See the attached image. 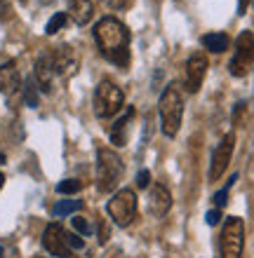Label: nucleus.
Here are the masks:
<instances>
[{
    "label": "nucleus",
    "instance_id": "obj_1",
    "mask_svg": "<svg viewBox=\"0 0 254 258\" xmlns=\"http://www.w3.org/2000/svg\"><path fill=\"white\" fill-rule=\"evenodd\" d=\"M94 40L101 54L116 66L130 63V31L116 17H106L94 26Z\"/></svg>",
    "mask_w": 254,
    "mask_h": 258
},
{
    "label": "nucleus",
    "instance_id": "obj_2",
    "mask_svg": "<svg viewBox=\"0 0 254 258\" xmlns=\"http://www.w3.org/2000/svg\"><path fill=\"white\" fill-rule=\"evenodd\" d=\"M123 160L113 148H99L96 150V185L101 192L116 190L120 178H123Z\"/></svg>",
    "mask_w": 254,
    "mask_h": 258
},
{
    "label": "nucleus",
    "instance_id": "obj_3",
    "mask_svg": "<svg viewBox=\"0 0 254 258\" xmlns=\"http://www.w3.org/2000/svg\"><path fill=\"white\" fill-rule=\"evenodd\" d=\"M181 117H184L181 92H179L177 85H170L160 96V127H163V134L174 139L179 134V127H181Z\"/></svg>",
    "mask_w": 254,
    "mask_h": 258
},
{
    "label": "nucleus",
    "instance_id": "obj_4",
    "mask_svg": "<svg viewBox=\"0 0 254 258\" xmlns=\"http://www.w3.org/2000/svg\"><path fill=\"white\" fill-rule=\"evenodd\" d=\"M125 106V94L123 89L113 85L111 80H101L94 89V113L96 117H113L118 110Z\"/></svg>",
    "mask_w": 254,
    "mask_h": 258
},
{
    "label": "nucleus",
    "instance_id": "obj_5",
    "mask_svg": "<svg viewBox=\"0 0 254 258\" xmlns=\"http://www.w3.org/2000/svg\"><path fill=\"white\" fill-rule=\"evenodd\" d=\"M221 258H242L245 249V223L238 216H228L221 228Z\"/></svg>",
    "mask_w": 254,
    "mask_h": 258
},
{
    "label": "nucleus",
    "instance_id": "obj_6",
    "mask_svg": "<svg viewBox=\"0 0 254 258\" xmlns=\"http://www.w3.org/2000/svg\"><path fill=\"white\" fill-rule=\"evenodd\" d=\"M252 63H254V33L252 31H242L238 35V40H235V52L231 63H228V71H231L233 78H242V75H247Z\"/></svg>",
    "mask_w": 254,
    "mask_h": 258
},
{
    "label": "nucleus",
    "instance_id": "obj_7",
    "mask_svg": "<svg viewBox=\"0 0 254 258\" xmlns=\"http://www.w3.org/2000/svg\"><path fill=\"white\" fill-rule=\"evenodd\" d=\"M109 216L116 221L118 225H130L137 216V195L130 188L118 190L116 195L109 200Z\"/></svg>",
    "mask_w": 254,
    "mask_h": 258
},
{
    "label": "nucleus",
    "instance_id": "obj_8",
    "mask_svg": "<svg viewBox=\"0 0 254 258\" xmlns=\"http://www.w3.org/2000/svg\"><path fill=\"white\" fill-rule=\"evenodd\" d=\"M233 148H235V134L228 132V134L219 141V146L214 148L212 164H210V181H219V178L224 176V171L228 169L231 157H233Z\"/></svg>",
    "mask_w": 254,
    "mask_h": 258
},
{
    "label": "nucleus",
    "instance_id": "obj_9",
    "mask_svg": "<svg viewBox=\"0 0 254 258\" xmlns=\"http://www.w3.org/2000/svg\"><path fill=\"white\" fill-rule=\"evenodd\" d=\"M42 246L57 258L71 256V249L66 244V232H64V228L59 223H49L45 228V232H42Z\"/></svg>",
    "mask_w": 254,
    "mask_h": 258
},
{
    "label": "nucleus",
    "instance_id": "obj_10",
    "mask_svg": "<svg viewBox=\"0 0 254 258\" xmlns=\"http://www.w3.org/2000/svg\"><path fill=\"white\" fill-rule=\"evenodd\" d=\"M49 59H52L55 73H59L62 78H71V75L78 71V54L71 45H59V47L49 54Z\"/></svg>",
    "mask_w": 254,
    "mask_h": 258
},
{
    "label": "nucleus",
    "instance_id": "obj_11",
    "mask_svg": "<svg viewBox=\"0 0 254 258\" xmlns=\"http://www.w3.org/2000/svg\"><path fill=\"white\" fill-rule=\"evenodd\" d=\"M205 75H207V56L198 52V54H193L186 61V80H184L186 92L195 94L200 85H202V80H205Z\"/></svg>",
    "mask_w": 254,
    "mask_h": 258
},
{
    "label": "nucleus",
    "instance_id": "obj_12",
    "mask_svg": "<svg viewBox=\"0 0 254 258\" xmlns=\"http://www.w3.org/2000/svg\"><path fill=\"white\" fill-rule=\"evenodd\" d=\"M170 207H172L170 190H167L163 183L153 185L151 195H148V209H151V214H153V216H158V218H163L167 211H170Z\"/></svg>",
    "mask_w": 254,
    "mask_h": 258
},
{
    "label": "nucleus",
    "instance_id": "obj_13",
    "mask_svg": "<svg viewBox=\"0 0 254 258\" xmlns=\"http://www.w3.org/2000/svg\"><path fill=\"white\" fill-rule=\"evenodd\" d=\"M52 80H55V68H52V59L49 56H40L35 61V82L40 85L42 92L52 89Z\"/></svg>",
    "mask_w": 254,
    "mask_h": 258
},
{
    "label": "nucleus",
    "instance_id": "obj_14",
    "mask_svg": "<svg viewBox=\"0 0 254 258\" xmlns=\"http://www.w3.org/2000/svg\"><path fill=\"white\" fill-rule=\"evenodd\" d=\"M69 14H71V19L76 21L78 26H85V24L92 19L94 7H92L89 0H69Z\"/></svg>",
    "mask_w": 254,
    "mask_h": 258
},
{
    "label": "nucleus",
    "instance_id": "obj_15",
    "mask_svg": "<svg viewBox=\"0 0 254 258\" xmlns=\"http://www.w3.org/2000/svg\"><path fill=\"white\" fill-rule=\"evenodd\" d=\"M132 117H134V108H127V115L120 117L113 129H111V141L116 143V146H125L127 143V129H130V122Z\"/></svg>",
    "mask_w": 254,
    "mask_h": 258
},
{
    "label": "nucleus",
    "instance_id": "obj_16",
    "mask_svg": "<svg viewBox=\"0 0 254 258\" xmlns=\"http://www.w3.org/2000/svg\"><path fill=\"white\" fill-rule=\"evenodd\" d=\"M19 87V73H17V68H14L12 61H7L5 66L0 68V92H14V89Z\"/></svg>",
    "mask_w": 254,
    "mask_h": 258
},
{
    "label": "nucleus",
    "instance_id": "obj_17",
    "mask_svg": "<svg viewBox=\"0 0 254 258\" xmlns=\"http://www.w3.org/2000/svg\"><path fill=\"white\" fill-rule=\"evenodd\" d=\"M202 47L221 54V52H226V49L231 47V38H228L226 33H219V31H217V33H205L202 35Z\"/></svg>",
    "mask_w": 254,
    "mask_h": 258
},
{
    "label": "nucleus",
    "instance_id": "obj_18",
    "mask_svg": "<svg viewBox=\"0 0 254 258\" xmlns=\"http://www.w3.org/2000/svg\"><path fill=\"white\" fill-rule=\"evenodd\" d=\"M80 207H83V202H80V200H62V202H57L55 207H52V214H55L57 218H59V216H69V214H76Z\"/></svg>",
    "mask_w": 254,
    "mask_h": 258
},
{
    "label": "nucleus",
    "instance_id": "obj_19",
    "mask_svg": "<svg viewBox=\"0 0 254 258\" xmlns=\"http://www.w3.org/2000/svg\"><path fill=\"white\" fill-rule=\"evenodd\" d=\"M38 89L40 87H35V80H24V101H26L28 108H38Z\"/></svg>",
    "mask_w": 254,
    "mask_h": 258
},
{
    "label": "nucleus",
    "instance_id": "obj_20",
    "mask_svg": "<svg viewBox=\"0 0 254 258\" xmlns=\"http://www.w3.org/2000/svg\"><path fill=\"white\" fill-rule=\"evenodd\" d=\"M235 181H238V174H233V176L228 178L226 185H224V188H221V190L212 197V200H214V207H217V209H224V207H226V202H228V190L233 188Z\"/></svg>",
    "mask_w": 254,
    "mask_h": 258
},
{
    "label": "nucleus",
    "instance_id": "obj_21",
    "mask_svg": "<svg viewBox=\"0 0 254 258\" xmlns=\"http://www.w3.org/2000/svg\"><path fill=\"white\" fill-rule=\"evenodd\" d=\"M66 19H69V17H66V12H57L55 17L47 21V26H45V33H47V35H55L59 28H64Z\"/></svg>",
    "mask_w": 254,
    "mask_h": 258
},
{
    "label": "nucleus",
    "instance_id": "obj_22",
    "mask_svg": "<svg viewBox=\"0 0 254 258\" xmlns=\"http://www.w3.org/2000/svg\"><path fill=\"white\" fill-rule=\"evenodd\" d=\"M83 188V183L78 181V178H66V181H62V183L57 185V192H62V195H73V192H78Z\"/></svg>",
    "mask_w": 254,
    "mask_h": 258
},
{
    "label": "nucleus",
    "instance_id": "obj_23",
    "mask_svg": "<svg viewBox=\"0 0 254 258\" xmlns=\"http://www.w3.org/2000/svg\"><path fill=\"white\" fill-rule=\"evenodd\" d=\"M71 223H73V228H76L80 235H89V232H92V225H89L83 216H76L73 221H71Z\"/></svg>",
    "mask_w": 254,
    "mask_h": 258
},
{
    "label": "nucleus",
    "instance_id": "obj_24",
    "mask_svg": "<svg viewBox=\"0 0 254 258\" xmlns=\"http://www.w3.org/2000/svg\"><path fill=\"white\" fill-rule=\"evenodd\" d=\"M137 185L141 188V190H144V188H148V185H151V171H148V169L139 171V174H137Z\"/></svg>",
    "mask_w": 254,
    "mask_h": 258
},
{
    "label": "nucleus",
    "instance_id": "obj_25",
    "mask_svg": "<svg viewBox=\"0 0 254 258\" xmlns=\"http://www.w3.org/2000/svg\"><path fill=\"white\" fill-rule=\"evenodd\" d=\"M66 244H69V249H83L85 242L78 235H66Z\"/></svg>",
    "mask_w": 254,
    "mask_h": 258
},
{
    "label": "nucleus",
    "instance_id": "obj_26",
    "mask_svg": "<svg viewBox=\"0 0 254 258\" xmlns=\"http://www.w3.org/2000/svg\"><path fill=\"white\" fill-rule=\"evenodd\" d=\"M109 235H111L109 225L101 221V223H99V242H101V244H106V242H109Z\"/></svg>",
    "mask_w": 254,
    "mask_h": 258
},
{
    "label": "nucleus",
    "instance_id": "obj_27",
    "mask_svg": "<svg viewBox=\"0 0 254 258\" xmlns=\"http://www.w3.org/2000/svg\"><path fill=\"white\" fill-rule=\"evenodd\" d=\"M219 218H221V209L207 211V223H210V225H217V223H219Z\"/></svg>",
    "mask_w": 254,
    "mask_h": 258
},
{
    "label": "nucleus",
    "instance_id": "obj_28",
    "mask_svg": "<svg viewBox=\"0 0 254 258\" xmlns=\"http://www.w3.org/2000/svg\"><path fill=\"white\" fill-rule=\"evenodd\" d=\"M249 3H252V0H238V14H245V12H247Z\"/></svg>",
    "mask_w": 254,
    "mask_h": 258
},
{
    "label": "nucleus",
    "instance_id": "obj_29",
    "mask_svg": "<svg viewBox=\"0 0 254 258\" xmlns=\"http://www.w3.org/2000/svg\"><path fill=\"white\" fill-rule=\"evenodd\" d=\"M106 3H109L111 7H116V10H118V7H125L130 0H106Z\"/></svg>",
    "mask_w": 254,
    "mask_h": 258
},
{
    "label": "nucleus",
    "instance_id": "obj_30",
    "mask_svg": "<svg viewBox=\"0 0 254 258\" xmlns=\"http://www.w3.org/2000/svg\"><path fill=\"white\" fill-rule=\"evenodd\" d=\"M5 185V176H3V171H0V188Z\"/></svg>",
    "mask_w": 254,
    "mask_h": 258
},
{
    "label": "nucleus",
    "instance_id": "obj_31",
    "mask_svg": "<svg viewBox=\"0 0 254 258\" xmlns=\"http://www.w3.org/2000/svg\"><path fill=\"white\" fill-rule=\"evenodd\" d=\"M3 256H5V249H3V246H0V258H3Z\"/></svg>",
    "mask_w": 254,
    "mask_h": 258
}]
</instances>
